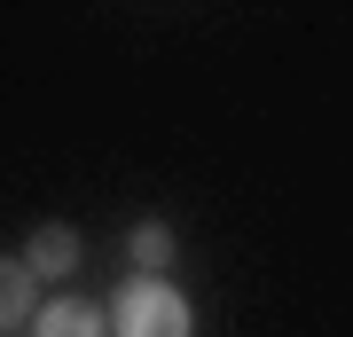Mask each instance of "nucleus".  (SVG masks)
I'll list each match as a JSON object with an SVG mask.
<instances>
[{"instance_id": "f257e3e1", "label": "nucleus", "mask_w": 353, "mask_h": 337, "mask_svg": "<svg viewBox=\"0 0 353 337\" xmlns=\"http://www.w3.org/2000/svg\"><path fill=\"white\" fill-rule=\"evenodd\" d=\"M110 329L118 337H189L196 314H189V298H181L165 275H134L126 290H118V306H110Z\"/></svg>"}, {"instance_id": "f03ea898", "label": "nucleus", "mask_w": 353, "mask_h": 337, "mask_svg": "<svg viewBox=\"0 0 353 337\" xmlns=\"http://www.w3.org/2000/svg\"><path fill=\"white\" fill-rule=\"evenodd\" d=\"M71 267H79V236H71L63 220H48L32 236V251H24V275L39 283V275H71Z\"/></svg>"}, {"instance_id": "7ed1b4c3", "label": "nucleus", "mask_w": 353, "mask_h": 337, "mask_svg": "<svg viewBox=\"0 0 353 337\" xmlns=\"http://www.w3.org/2000/svg\"><path fill=\"white\" fill-rule=\"evenodd\" d=\"M39 337H102V306H87V298H48V306H39Z\"/></svg>"}, {"instance_id": "20e7f679", "label": "nucleus", "mask_w": 353, "mask_h": 337, "mask_svg": "<svg viewBox=\"0 0 353 337\" xmlns=\"http://www.w3.org/2000/svg\"><path fill=\"white\" fill-rule=\"evenodd\" d=\"M32 314V275H24V259H0V329H16Z\"/></svg>"}, {"instance_id": "39448f33", "label": "nucleus", "mask_w": 353, "mask_h": 337, "mask_svg": "<svg viewBox=\"0 0 353 337\" xmlns=\"http://www.w3.org/2000/svg\"><path fill=\"white\" fill-rule=\"evenodd\" d=\"M126 243H134V259H141V275H157V267L173 259V227H157V220H141V227H134Z\"/></svg>"}]
</instances>
